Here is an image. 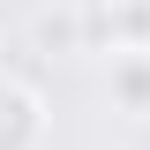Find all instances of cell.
Masks as SVG:
<instances>
[{
  "label": "cell",
  "mask_w": 150,
  "mask_h": 150,
  "mask_svg": "<svg viewBox=\"0 0 150 150\" xmlns=\"http://www.w3.org/2000/svg\"><path fill=\"white\" fill-rule=\"evenodd\" d=\"M38 143H45V98L0 68V150H38Z\"/></svg>",
  "instance_id": "obj_1"
},
{
  "label": "cell",
  "mask_w": 150,
  "mask_h": 150,
  "mask_svg": "<svg viewBox=\"0 0 150 150\" xmlns=\"http://www.w3.org/2000/svg\"><path fill=\"white\" fill-rule=\"evenodd\" d=\"M90 38L112 45V53L150 45V0H105V8H90Z\"/></svg>",
  "instance_id": "obj_2"
},
{
  "label": "cell",
  "mask_w": 150,
  "mask_h": 150,
  "mask_svg": "<svg viewBox=\"0 0 150 150\" xmlns=\"http://www.w3.org/2000/svg\"><path fill=\"white\" fill-rule=\"evenodd\" d=\"M112 105L128 112V120H150V45L112 53Z\"/></svg>",
  "instance_id": "obj_3"
},
{
  "label": "cell",
  "mask_w": 150,
  "mask_h": 150,
  "mask_svg": "<svg viewBox=\"0 0 150 150\" xmlns=\"http://www.w3.org/2000/svg\"><path fill=\"white\" fill-rule=\"evenodd\" d=\"M38 38H45V45H75V15H45Z\"/></svg>",
  "instance_id": "obj_4"
}]
</instances>
